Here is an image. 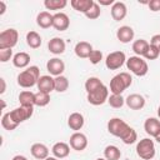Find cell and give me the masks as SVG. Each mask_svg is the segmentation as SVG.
Wrapping results in <instances>:
<instances>
[{
    "mask_svg": "<svg viewBox=\"0 0 160 160\" xmlns=\"http://www.w3.org/2000/svg\"><path fill=\"white\" fill-rule=\"evenodd\" d=\"M39 79H40V70L38 66L32 65L18 75V84L21 88H32L34 85L38 84Z\"/></svg>",
    "mask_w": 160,
    "mask_h": 160,
    "instance_id": "cell-1",
    "label": "cell"
},
{
    "mask_svg": "<svg viewBox=\"0 0 160 160\" xmlns=\"http://www.w3.org/2000/svg\"><path fill=\"white\" fill-rule=\"evenodd\" d=\"M132 82V78L130 76L129 72H120L116 74L111 80H110V91L111 94L121 95L122 91H125Z\"/></svg>",
    "mask_w": 160,
    "mask_h": 160,
    "instance_id": "cell-2",
    "label": "cell"
},
{
    "mask_svg": "<svg viewBox=\"0 0 160 160\" xmlns=\"http://www.w3.org/2000/svg\"><path fill=\"white\" fill-rule=\"evenodd\" d=\"M131 129L132 128H130L122 119H120V118H112V119H110L109 120V122H108V131L111 134V135H114V136H116V138H120L121 140H124L126 136H128V134L131 131Z\"/></svg>",
    "mask_w": 160,
    "mask_h": 160,
    "instance_id": "cell-3",
    "label": "cell"
},
{
    "mask_svg": "<svg viewBox=\"0 0 160 160\" xmlns=\"http://www.w3.org/2000/svg\"><path fill=\"white\" fill-rule=\"evenodd\" d=\"M136 154L144 160H151L155 156V144L151 139H141L136 145Z\"/></svg>",
    "mask_w": 160,
    "mask_h": 160,
    "instance_id": "cell-4",
    "label": "cell"
},
{
    "mask_svg": "<svg viewBox=\"0 0 160 160\" xmlns=\"http://www.w3.org/2000/svg\"><path fill=\"white\" fill-rule=\"evenodd\" d=\"M126 66L136 76H144L149 70L146 61L142 60L141 56H130L129 59H126Z\"/></svg>",
    "mask_w": 160,
    "mask_h": 160,
    "instance_id": "cell-5",
    "label": "cell"
},
{
    "mask_svg": "<svg viewBox=\"0 0 160 160\" xmlns=\"http://www.w3.org/2000/svg\"><path fill=\"white\" fill-rule=\"evenodd\" d=\"M19 40V34L15 29L10 28L0 32V49H12Z\"/></svg>",
    "mask_w": 160,
    "mask_h": 160,
    "instance_id": "cell-6",
    "label": "cell"
},
{
    "mask_svg": "<svg viewBox=\"0 0 160 160\" xmlns=\"http://www.w3.org/2000/svg\"><path fill=\"white\" fill-rule=\"evenodd\" d=\"M126 61V55L122 51H112L106 56L105 60V65L108 69L110 70H116L119 68H121Z\"/></svg>",
    "mask_w": 160,
    "mask_h": 160,
    "instance_id": "cell-7",
    "label": "cell"
},
{
    "mask_svg": "<svg viewBox=\"0 0 160 160\" xmlns=\"http://www.w3.org/2000/svg\"><path fill=\"white\" fill-rule=\"evenodd\" d=\"M32 112H34V106H21L20 105L19 108H15L14 110L10 111V118L16 124H20V122L30 119Z\"/></svg>",
    "mask_w": 160,
    "mask_h": 160,
    "instance_id": "cell-8",
    "label": "cell"
},
{
    "mask_svg": "<svg viewBox=\"0 0 160 160\" xmlns=\"http://www.w3.org/2000/svg\"><path fill=\"white\" fill-rule=\"evenodd\" d=\"M108 99H109V89L105 85H102L101 88H99L94 92L88 94V101L95 106L102 105L105 101H108Z\"/></svg>",
    "mask_w": 160,
    "mask_h": 160,
    "instance_id": "cell-9",
    "label": "cell"
},
{
    "mask_svg": "<svg viewBox=\"0 0 160 160\" xmlns=\"http://www.w3.org/2000/svg\"><path fill=\"white\" fill-rule=\"evenodd\" d=\"M70 146L76 150V151H82L86 149L88 146V138L85 134L75 131L71 136H70Z\"/></svg>",
    "mask_w": 160,
    "mask_h": 160,
    "instance_id": "cell-10",
    "label": "cell"
},
{
    "mask_svg": "<svg viewBox=\"0 0 160 160\" xmlns=\"http://www.w3.org/2000/svg\"><path fill=\"white\" fill-rule=\"evenodd\" d=\"M46 69L48 71L50 72V75H54V76H60L64 70H65V64L61 59L59 58H52L50 59L48 62H46Z\"/></svg>",
    "mask_w": 160,
    "mask_h": 160,
    "instance_id": "cell-11",
    "label": "cell"
},
{
    "mask_svg": "<svg viewBox=\"0 0 160 160\" xmlns=\"http://www.w3.org/2000/svg\"><path fill=\"white\" fill-rule=\"evenodd\" d=\"M69 25H70V20H69V16L65 12H56V14H54L52 26L58 31H65V30H68Z\"/></svg>",
    "mask_w": 160,
    "mask_h": 160,
    "instance_id": "cell-12",
    "label": "cell"
},
{
    "mask_svg": "<svg viewBox=\"0 0 160 160\" xmlns=\"http://www.w3.org/2000/svg\"><path fill=\"white\" fill-rule=\"evenodd\" d=\"M145 132L152 138H156L160 134V120L156 118H149L144 122Z\"/></svg>",
    "mask_w": 160,
    "mask_h": 160,
    "instance_id": "cell-13",
    "label": "cell"
},
{
    "mask_svg": "<svg viewBox=\"0 0 160 160\" xmlns=\"http://www.w3.org/2000/svg\"><path fill=\"white\" fill-rule=\"evenodd\" d=\"M36 85H38L39 91H42V92L50 94L52 90H55V80L50 75H42V76H40V79H39V81H38Z\"/></svg>",
    "mask_w": 160,
    "mask_h": 160,
    "instance_id": "cell-14",
    "label": "cell"
},
{
    "mask_svg": "<svg viewBox=\"0 0 160 160\" xmlns=\"http://www.w3.org/2000/svg\"><path fill=\"white\" fill-rule=\"evenodd\" d=\"M125 104L132 110H140L145 106V98L140 94H130L125 99Z\"/></svg>",
    "mask_w": 160,
    "mask_h": 160,
    "instance_id": "cell-15",
    "label": "cell"
},
{
    "mask_svg": "<svg viewBox=\"0 0 160 160\" xmlns=\"http://www.w3.org/2000/svg\"><path fill=\"white\" fill-rule=\"evenodd\" d=\"M30 152L35 159H39V160H45L46 158H49V148L41 142L32 144Z\"/></svg>",
    "mask_w": 160,
    "mask_h": 160,
    "instance_id": "cell-16",
    "label": "cell"
},
{
    "mask_svg": "<svg viewBox=\"0 0 160 160\" xmlns=\"http://www.w3.org/2000/svg\"><path fill=\"white\" fill-rule=\"evenodd\" d=\"M134 35H135V32H134L132 28H130V26H128V25L120 26V28L118 29V31H116V38H118V40H120V42H124V44L130 42V41L134 39Z\"/></svg>",
    "mask_w": 160,
    "mask_h": 160,
    "instance_id": "cell-17",
    "label": "cell"
},
{
    "mask_svg": "<svg viewBox=\"0 0 160 160\" xmlns=\"http://www.w3.org/2000/svg\"><path fill=\"white\" fill-rule=\"evenodd\" d=\"M126 12H128V9H126V5L121 1H116L112 4L111 6V16L115 21H120L122 20L125 16H126Z\"/></svg>",
    "mask_w": 160,
    "mask_h": 160,
    "instance_id": "cell-18",
    "label": "cell"
},
{
    "mask_svg": "<svg viewBox=\"0 0 160 160\" xmlns=\"http://www.w3.org/2000/svg\"><path fill=\"white\" fill-rule=\"evenodd\" d=\"M65 41L61 38H52L49 44H48V49L51 54L54 55H60L65 51Z\"/></svg>",
    "mask_w": 160,
    "mask_h": 160,
    "instance_id": "cell-19",
    "label": "cell"
},
{
    "mask_svg": "<svg viewBox=\"0 0 160 160\" xmlns=\"http://www.w3.org/2000/svg\"><path fill=\"white\" fill-rule=\"evenodd\" d=\"M74 51H75V54H76L78 58L86 59V58H89V55L91 54L92 46H91V44L88 42V41H79V42L75 45Z\"/></svg>",
    "mask_w": 160,
    "mask_h": 160,
    "instance_id": "cell-20",
    "label": "cell"
},
{
    "mask_svg": "<svg viewBox=\"0 0 160 160\" xmlns=\"http://www.w3.org/2000/svg\"><path fill=\"white\" fill-rule=\"evenodd\" d=\"M84 122H85L84 116H82V114H80V112H72V114H70V116H69V119H68V125H69V128H70L71 130H74V131L80 130V129L84 126Z\"/></svg>",
    "mask_w": 160,
    "mask_h": 160,
    "instance_id": "cell-21",
    "label": "cell"
},
{
    "mask_svg": "<svg viewBox=\"0 0 160 160\" xmlns=\"http://www.w3.org/2000/svg\"><path fill=\"white\" fill-rule=\"evenodd\" d=\"M51 152H52V155H54L55 158H58V159H64V158H66V156L70 154V146H69L66 142L60 141V142L54 144V146L51 148Z\"/></svg>",
    "mask_w": 160,
    "mask_h": 160,
    "instance_id": "cell-22",
    "label": "cell"
},
{
    "mask_svg": "<svg viewBox=\"0 0 160 160\" xmlns=\"http://www.w3.org/2000/svg\"><path fill=\"white\" fill-rule=\"evenodd\" d=\"M94 2H95L94 0H71L70 5L74 8V10L82 12V14H86L91 9Z\"/></svg>",
    "mask_w": 160,
    "mask_h": 160,
    "instance_id": "cell-23",
    "label": "cell"
},
{
    "mask_svg": "<svg viewBox=\"0 0 160 160\" xmlns=\"http://www.w3.org/2000/svg\"><path fill=\"white\" fill-rule=\"evenodd\" d=\"M52 18H54V15H51L50 12L41 11L36 16V24L42 29H48V28L52 26Z\"/></svg>",
    "mask_w": 160,
    "mask_h": 160,
    "instance_id": "cell-24",
    "label": "cell"
},
{
    "mask_svg": "<svg viewBox=\"0 0 160 160\" xmlns=\"http://www.w3.org/2000/svg\"><path fill=\"white\" fill-rule=\"evenodd\" d=\"M30 62V55L28 52H18L14 55L12 58V64L15 68H19V69H22V68H26Z\"/></svg>",
    "mask_w": 160,
    "mask_h": 160,
    "instance_id": "cell-25",
    "label": "cell"
},
{
    "mask_svg": "<svg viewBox=\"0 0 160 160\" xmlns=\"http://www.w3.org/2000/svg\"><path fill=\"white\" fill-rule=\"evenodd\" d=\"M149 48H150V44L144 39L135 40L132 44V51L136 54V56H145Z\"/></svg>",
    "mask_w": 160,
    "mask_h": 160,
    "instance_id": "cell-26",
    "label": "cell"
},
{
    "mask_svg": "<svg viewBox=\"0 0 160 160\" xmlns=\"http://www.w3.org/2000/svg\"><path fill=\"white\" fill-rule=\"evenodd\" d=\"M19 102L21 106H34L35 105V94L31 91H21L19 94Z\"/></svg>",
    "mask_w": 160,
    "mask_h": 160,
    "instance_id": "cell-27",
    "label": "cell"
},
{
    "mask_svg": "<svg viewBox=\"0 0 160 160\" xmlns=\"http://www.w3.org/2000/svg\"><path fill=\"white\" fill-rule=\"evenodd\" d=\"M41 42H42L41 36H40L36 31H29V32L26 34V44H28L30 48L38 49V48H40Z\"/></svg>",
    "mask_w": 160,
    "mask_h": 160,
    "instance_id": "cell-28",
    "label": "cell"
},
{
    "mask_svg": "<svg viewBox=\"0 0 160 160\" xmlns=\"http://www.w3.org/2000/svg\"><path fill=\"white\" fill-rule=\"evenodd\" d=\"M104 156L106 160H119L121 156V151L115 145H108L104 150Z\"/></svg>",
    "mask_w": 160,
    "mask_h": 160,
    "instance_id": "cell-29",
    "label": "cell"
},
{
    "mask_svg": "<svg viewBox=\"0 0 160 160\" xmlns=\"http://www.w3.org/2000/svg\"><path fill=\"white\" fill-rule=\"evenodd\" d=\"M102 85H104V84H102V81H101L99 78L91 76V78H89V79L85 81V90H86L88 94H90V92H94L95 90H98L99 88H101Z\"/></svg>",
    "mask_w": 160,
    "mask_h": 160,
    "instance_id": "cell-30",
    "label": "cell"
},
{
    "mask_svg": "<svg viewBox=\"0 0 160 160\" xmlns=\"http://www.w3.org/2000/svg\"><path fill=\"white\" fill-rule=\"evenodd\" d=\"M68 5L66 0H45L44 6L48 10H61Z\"/></svg>",
    "mask_w": 160,
    "mask_h": 160,
    "instance_id": "cell-31",
    "label": "cell"
},
{
    "mask_svg": "<svg viewBox=\"0 0 160 160\" xmlns=\"http://www.w3.org/2000/svg\"><path fill=\"white\" fill-rule=\"evenodd\" d=\"M54 80H55V90L58 92H64V91L68 90V88H69V80H68L66 76L60 75V76H56Z\"/></svg>",
    "mask_w": 160,
    "mask_h": 160,
    "instance_id": "cell-32",
    "label": "cell"
},
{
    "mask_svg": "<svg viewBox=\"0 0 160 160\" xmlns=\"http://www.w3.org/2000/svg\"><path fill=\"white\" fill-rule=\"evenodd\" d=\"M1 125H2V128H4L5 130H8V131H12V130H15V129L18 128L19 124H16L15 121L11 120V118H10V112H6V114H4L2 118H1Z\"/></svg>",
    "mask_w": 160,
    "mask_h": 160,
    "instance_id": "cell-33",
    "label": "cell"
},
{
    "mask_svg": "<svg viewBox=\"0 0 160 160\" xmlns=\"http://www.w3.org/2000/svg\"><path fill=\"white\" fill-rule=\"evenodd\" d=\"M50 102V94L38 91L35 94V105L36 106H46Z\"/></svg>",
    "mask_w": 160,
    "mask_h": 160,
    "instance_id": "cell-34",
    "label": "cell"
},
{
    "mask_svg": "<svg viewBox=\"0 0 160 160\" xmlns=\"http://www.w3.org/2000/svg\"><path fill=\"white\" fill-rule=\"evenodd\" d=\"M108 102L111 108H115V109H120L124 104H125V99L121 96V95H116V94H111L108 99Z\"/></svg>",
    "mask_w": 160,
    "mask_h": 160,
    "instance_id": "cell-35",
    "label": "cell"
},
{
    "mask_svg": "<svg viewBox=\"0 0 160 160\" xmlns=\"http://www.w3.org/2000/svg\"><path fill=\"white\" fill-rule=\"evenodd\" d=\"M101 14V9H100V5L98 2H94V5L91 6V9L85 14V16L90 20H94V19H98Z\"/></svg>",
    "mask_w": 160,
    "mask_h": 160,
    "instance_id": "cell-36",
    "label": "cell"
},
{
    "mask_svg": "<svg viewBox=\"0 0 160 160\" xmlns=\"http://www.w3.org/2000/svg\"><path fill=\"white\" fill-rule=\"evenodd\" d=\"M88 59L90 60L91 64H99L102 60V52L100 50H92Z\"/></svg>",
    "mask_w": 160,
    "mask_h": 160,
    "instance_id": "cell-37",
    "label": "cell"
},
{
    "mask_svg": "<svg viewBox=\"0 0 160 160\" xmlns=\"http://www.w3.org/2000/svg\"><path fill=\"white\" fill-rule=\"evenodd\" d=\"M12 56V50L11 49H0V61L6 62L11 59Z\"/></svg>",
    "mask_w": 160,
    "mask_h": 160,
    "instance_id": "cell-38",
    "label": "cell"
},
{
    "mask_svg": "<svg viewBox=\"0 0 160 160\" xmlns=\"http://www.w3.org/2000/svg\"><path fill=\"white\" fill-rule=\"evenodd\" d=\"M160 55V51L158 50V49H155L154 46H151L150 45V48H149V50H148V52L145 54V58L148 59V60H155V59H158V56Z\"/></svg>",
    "mask_w": 160,
    "mask_h": 160,
    "instance_id": "cell-39",
    "label": "cell"
},
{
    "mask_svg": "<svg viewBox=\"0 0 160 160\" xmlns=\"http://www.w3.org/2000/svg\"><path fill=\"white\" fill-rule=\"evenodd\" d=\"M150 45L154 46L155 49H158L160 51V34H155L151 36V40H150Z\"/></svg>",
    "mask_w": 160,
    "mask_h": 160,
    "instance_id": "cell-40",
    "label": "cell"
},
{
    "mask_svg": "<svg viewBox=\"0 0 160 160\" xmlns=\"http://www.w3.org/2000/svg\"><path fill=\"white\" fill-rule=\"evenodd\" d=\"M149 5V9L151 11H159L160 10V0H150L148 2Z\"/></svg>",
    "mask_w": 160,
    "mask_h": 160,
    "instance_id": "cell-41",
    "label": "cell"
},
{
    "mask_svg": "<svg viewBox=\"0 0 160 160\" xmlns=\"http://www.w3.org/2000/svg\"><path fill=\"white\" fill-rule=\"evenodd\" d=\"M5 10H6L5 2H4V1H0V15H2V14L5 12Z\"/></svg>",
    "mask_w": 160,
    "mask_h": 160,
    "instance_id": "cell-42",
    "label": "cell"
},
{
    "mask_svg": "<svg viewBox=\"0 0 160 160\" xmlns=\"http://www.w3.org/2000/svg\"><path fill=\"white\" fill-rule=\"evenodd\" d=\"M0 82H1V90H0V92L2 94V92H5V89H6V85H5V80L1 78V79H0Z\"/></svg>",
    "mask_w": 160,
    "mask_h": 160,
    "instance_id": "cell-43",
    "label": "cell"
},
{
    "mask_svg": "<svg viewBox=\"0 0 160 160\" xmlns=\"http://www.w3.org/2000/svg\"><path fill=\"white\" fill-rule=\"evenodd\" d=\"M99 4H100V5H111V4H114V1H112V0H108V1H102V0H100Z\"/></svg>",
    "mask_w": 160,
    "mask_h": 160,
    "instance_id": "cell-44",
    "label": "cell"
},
{
    "mask_svg": "<svg viewBox=\"0 0 160 160\" xmlns=\"http://www.w3.org/2000/svg\"><path fill=\"white\" fill-rule=\"evenodd\" d=\"M11 160H28V158H25V156H22V155H16V156H14Z\"/></svg>",
    "mask_w": 160,
    "mask_h": 160,
    "instance_id": "cell-45",
    "label": "cell"
},
{
    "mask_svg": "<svg viewBox=\"0 0 160 160\" xmlns=\"http://www.w3.org/2000/svg\"><path fill=\"white\" fill-rule=\"evenodd\" d=\"M45 160H58V158H55V156H49V158H46Z\"/></svg>",
    "mask_w": 160,
    "mask_h": 160,
    "instance_id": "cell-46",
    "label": "cell"
},
{
    "mask_svg": "<svg viewBox=\"0 0 160 160\" xmlns=\"http://www.w3.org/2000/svg\"><path fill=\"white\" fill-rule=\"evenodd\" d=\"M155 140H156V141H158V142L160 144V134H159V135H158V136L155 138Z\"/></svg>",
    "mask_w": 160,
    "mask_h": 160,
    "instance_id": "cell-47",
    "label": "cell"
},
{
    "mask_svg": "<svg viewBox=\"0 0 160 160\" xmlns=\"http://www.w3.org/2000/svg\"><path fill=\"white\" fill-rule=\"evenodd\" d=\"M158 116H159V118H160V106H159V108H158Z\"/></svg>",
    "mask_w": 160,
    "mask_h": 160,
    "instance_id": "cell-48",
    "label": "cell"
},
{
    "mask_svg": "<svg viewBox=\"0 0 160 160\" xmlns=\"http://www.w3.org/2000/svg\"><path fill=\"white\" fill-rule=\"evenodd\" d=\"M96 160H106V159H102V158H99V159H96Z\"/></svg>",
    "mask_w": 160,
    "mask_h": 160,
    "instance_id": "cell-49",
    "label": "cell"
}]
</instances>
